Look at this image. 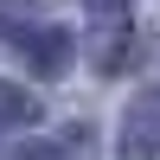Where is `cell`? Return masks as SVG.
<instances>
[{
    "instance_id": "5b68a950",
    "label": "cell",
    "mask_w": 160,
    "mask_h": 160,
    "mask_svg": "<svg viewBox=\"0 0 160 160\" xmlns=\"http://www.w3.org/2000/svg\"><path fill=\"white\" fill-rule=\"evenodd\" d=\"M83 7H90V13H122L128 0H83Z\"/></svg>"
},
{
    "instance_id": "3957f363",
    "label": "cell",
    "mask_w": 160,
    "mask_h": 160,
    "mask_svg": "<svg viewBox=\"0 0 160 160\" xmlns=\"http://www.w3.org/2000/svg\"><path fill=\"white\" fill-rule=\"evenodd\" d=\"M26 122H38V102L26 96L19 83H0V135H7V128H26Z\"/></svg>"
},
{
    "instance_id": "277c9868",
    "label": "cell",
    "mask_w": 160,
    "mask_h": 160,
    "mask_svg": "<svg viewBox=\"0 0 160 160\" xmlns=\"http://www.w3.org/2000/svg\"><path fill=\"white\" fill-rule=\"evenodd\" d=\"M13 160H64V148H58V141H32V148H19Z\"/></svg>"
},
{
    "instance_id": "7a4b0ae2",
    "label": "cell",
    "mask_w": 160,
    "mask_h": 160,
    "mask_svg": "<svg viewBox=\"0 0 160 160\" xmlns=\"http://www.w3.org/2000/svg\"><path fill=\"white\" fill-rule=\"evenodd\" d=\"M19 45H26V58H32L38 77H64V64H71V32H58V26H32Z\"/></svg>"
},
{
    "instance_id": "6da1fadb",
    "label": "cell",
    "mask_w": 160,
    "mask_h": 160,
    "mask_svg": "<svg viewBox=\"0 0 160 160\" xmlns=\"http://www.w3.org/2000/svg\"><path fill=\"white\" fill-rule=\"evenodd\" d=\"M115 160H160V90H141V96L128 102Z\"/></svg>"
}]
</instances>
